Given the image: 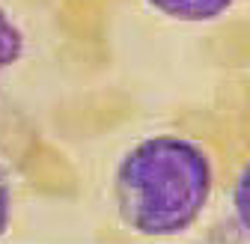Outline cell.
Here are the masks:
<instances>
[{
	"instance_id": "obj_1",
	"label": "cell",
	"mask_w": 250,
	"mask_h": 244,
	"mask_svg": "<svg viewBox=\"0 0 250 244\" xmlns=\"http://www.w3.org/2000/svg\"><path fill=\"white\" fill-rule=\"evenodd\" d=\"M214 182V161L203 143L182 134H152L119 158L113 208L134 235L176 238L200 224Z\"/></svg>"
},
{
	"instance_id": "obj_2",
	"label": "cell",
	"mask_w": 250,
	"mask_h": 244,
	"mask_svg": "<svg viewBox=\"0 0 250 244\" xmlns=\"http://www.w3.org/2000/svg\"><path fill=\"white\" fill-rule=\"evenodd\" d=\"M143 3L179 24H208L224 18L235 6V0H143Z\"/></svg>"
},
{
	"instance_id": "obj_3",
	"label": "cell",
	"mask_w": 250,
	"mask_h": 244,
	"mask_svg": "<svg viewBox=\"0 0 250 244\" xmlns=\"http://www.w3.org/2000/svg\"><path fill=\"white\" fill-rule=\"evenodd\" d=\"M229 205H232V221H235V229L250 241V161L238 170V176H235V182H232Z\"/></svg>"
},
{
	"instance_id": "obj_4",
	"label": "cell",
	"mask_w": 250,
	"mask_h": 244,
	"mask_svg": "<svg viewBox=\"0 0 250 244\" xmlns=\"http://www.w3.org/2000/svg\"><path fill=\"white\" fill-rule=\"evenodd\" d=\"M24 54V33L15 27L12 15H6L3 21V69H12Z\"/></svg>"
}]
</instances>
